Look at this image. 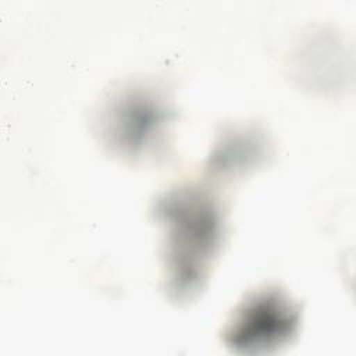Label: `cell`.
<instances>
[{"label":"cell","instance_id":"6da1fadb","mask_svg":"<svg viewBox=\"0 0 356 356\" xmlns=\"http://www.w3.org/2000/svg\"><path fill=\"white\" fill-rule=\"evenodd\" d=\"M296 324L295 314L284 302L271 299L250 306L246 313L232 324L228 331V342L231 346L242 350H257L282 342L291 335Z\"/></svg>","mask_w":356,"mask_h":356}]
</instances>
